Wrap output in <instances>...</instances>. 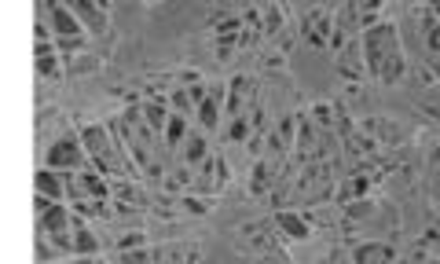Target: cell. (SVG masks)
<instances>
[{
  "label": "cell",
  "mask_w": 440,
  "mask_h": 264,
  "mask_svg": "<svg viewBox=\"0 0 440 264\" xmlns=\"http://www.w3.org/2000/svg\"><path fill=\"white\" fill-rule=\"evenodd\" d=\"M367 55H370V66H374V74L381 81H392V77L400 74V52H396V33L392 26H378L367 33Z\"/></svg>",
  "instance_id": "1"
},
{
  "label": "cell",
  "mask_w": 440,
  "mask_h": 264,
  "mask_svg": "<svg viewBox=\"0 0 440 264\" xmlns=\"http://www.w3.org/2000/svg\"><path fill=\"white\" fill-rule=\"evenodd\" d=\"M70 162H81L77 147H74V143H59V147L52 151V165H70Z\"/></svg>",
  "instance_id": "2"
},
{
  "label": "cell",
  "mask_w": 440,
  "mask_h": 264,
  "mask_svg": "<svg viewBox=\"0 0 440 264\" xmlns=\"http://www.w3.org/2000/svg\"><path fill=\"white\" fill-rule=\"evenodd\" d=\"M279 220H283L286 227H290V231H294V235H305V227H301V224L294 220V216H279Z\"/></svg>",
  "instance_id": "3"
}]
</instances>
